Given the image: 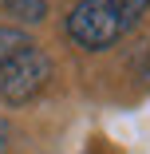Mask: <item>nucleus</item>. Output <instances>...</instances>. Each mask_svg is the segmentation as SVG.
<instances>
[{"mask_svg": "<svg viewBox=\"0 0 150 154\" xmlns=\"http://www.w3.org/2000/svg\"><path fill=\"white\" fill-rule=\"evenodd\" d=\"M146 8L150 0H79L67 12V36L87 51H103L123 40Z\"/></svg>", "mask_w": 150, "mask_h": 154, "instance_id": "obj_1", "label": "nucleus"}, {"mask_svg": "<svg viewBox=\"0 0 150 154\" xmlns=\"http://www.w3.org/2000/svg\"><path fill=\"white\" fill-rule=\"evenodd\" d=\"M47 79H51V59L32 44V48H24L20 55H12L8 63L0 67V99L20 107L28 99H36L47 87Z\"/></svg>", "mask_w": 150, "mask_h": 154, "instance_id": "obj_2", "label": "nucleus"}, {"mask_svg": "<svg viewBox=\"0 0 150 154\" xmlns=\"http://www.w3.org/2000/svg\"><path fill=\"white\" fill-rule=\"evenodd\" d=\"M4 4V12L20 24H40L47 16V0H0Z\"/></svg>", "mask_w": 150, "mask_h": 154, "instance_id": "obj_3", "label": "nucleus"}, {"mask_svg": "<svg viewBox=\"0 0 150 154\" xmlns=\"http://www.w3.org/2000/svg\"><path fill=\"white\" fill-rule=\"evenodd\" d=\"M24 48H32V40H28L20 28H0V67H4L12 55H20Z\"/></svg>", "mask_w": 150, "mask_h": 154, "instance_id": "obj_4", "label": "nucleus"}, {"mask_svg": "<svg viewBox=\"0 0 150 154\" xmlns=\"http://www.w3.org/2000/svg\"><path fill=\"white\" fill-rule=\"evenodd\" d=\"M138 71L150 79V48H142V51H138Z\"/></svg>", "mask_w": 150, "mask_h": 154, "instance_id": "obj_5", "label": "nucleus"}, {"mask_svg": "<svg viewBox=\"0 0 150 154\" xmlns=\"http://www.w3.org/2000/svg\"><path fill=\"white\" fill-rule=\"evenodd\" d=\"M0 154H8V142H4V122H0Z\"/></svg>", "mask_w": 150, "mask_h": 154, "instance_id": "obj_6", "label": "nucleus"}]
</instances>
